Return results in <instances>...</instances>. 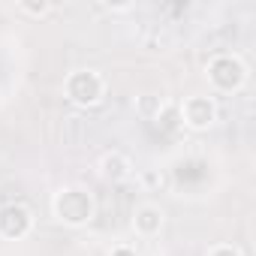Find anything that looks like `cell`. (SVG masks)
<instances>
[{"label": "cell", "mask_w": 256, "mask_h": 256, "mask_svg": "<svg viewBox=\"0 0 256 256\" xmlns=\"http://www.w3.org/2000/svg\"><path fill=\"white\" fill-rule=\"evenodd\" d=\"M52 214L60 226L66 229H84L96 217V202L94 193L82 184H64L52 196Z\"/></svg>", "instance_id": "6da1fadb"}, {"label": "cell", "mask_w": 256, "mask_h": 256, "mask_svg": "<svg viewBox=\"0 0 256 256\" xmlns=\"http://www.w3.org/2000/svg\"><path fill=\"white\" fill-rule=\"evenodd\" d=\"M247 76H250L247 64L235 52H220V54L208 58V64H205V78H208L211 90H217V94H238L247 84Z\"/></svg>", "instance_id": "7a4b0ae2"}, {"label": "cell", "mask_w": 256, "mask_h": 256, "mask_svg": "<svg viewBox=\"0 0 256 256\" xmlns=\"http://www.w3.org/2000/svg\"><path fill=\"white\" fill-rule=\"evenodd\" d=\"M64 96L72 106H78V108L100 106L102 96H106V78H102V72H96L90 66L66 72V78H64Z\"/></svg>", "instance_id": "3957f363"}, {"label": "cell", "mask_w": 256, "mask_h": 256, "mask_svg": "<svg viewBox=\"0 0 256 256\" xmlns=\"http://www.w3.org/2000/svg\"><path fill=\"white\" fill-rule=\"evenodd\" d=\"M217 114H220L217 100L208 96V94H190L181 102V120H184L187 130H193V133L211 130V126L217 124Z\"/></svg>", "instance_id": "277c9868"}, {"label": "cell", "mask_w": 256, "mask_h": 256, "mask_svg": "<svg viewBox=\"0 0 256 256\" xmlns=\"http://www.w3.org/2000/svg\"><path fill=\"white\" fill-rule=\"evenodd\" d=\"M34 211L24 205V202H6L0 205V238L6 241H22L34 232Z\"/></svg>", "instance_id": "5b68a950"}, {"label": "cell", "mask_w": 256, "mask_h": 256, "mask_svg": "<svg viewBox=\"0 0 256 256\" xmlns=\"http://www.w3.org/2000/svg\"><path fill=\"white\" fill-rule=\"evenodd\" d=\"M130 226L139 238H157L166 226V211L154 202H142L133 208V217H130Z\"/></svg>", "instance_id": "8992f818"}, {"label": "cell", "mask_w": 256, "mask_h": 256, "mask_svg": "<svg viewBox=\"0 0 256 256\" xmlns=\"http://www.w3.org/2000/svg\"><path fill=\"white\" fill-rule=\"evenodd\" d=\"M96 175L106 184H124V181L133 178V160L126 154H120V151H106L96 160Z\"/></svg>", "instance_id": "52a82bcc"}, {"label": "cell", "mask_w": 256, "mask_h": 256, "mask_svg": "<svg viewBox=\"0 0 256 256\" xmlns=\"http://www.w3.org/2000/svg\"><path fill=\"white\" fill-rule=\"evenodd\" d=\"M163 108H166V100L160 96V94H139L136 96V114L142 118V120H157L160 114H163Z\"/></svg>", "instance_id": "ba28073f"}, {"label": "cell", "mask_w": 256, "mask_h": 256, "mask_svg": "<svg viewBox=\"0 0 256 256\" xmlns=\"http://www.w3.org/2000/svg\"><path fill=\"white\" fill-rule=\"evenodd\" d=\"M18 12L22 16H30V18H48L54 12V4H48V0H22Z\"/></svg>", "instance_id": "9c48e42d"}, {"label": "cell", "mask_w": 256, "mask_h": 256, "mask_svg": "<svg viewBox=\"0 0 256 256\" xmlns=\"http://www.w3.org/2000/svg\"><path fill=\"white\" fill-rule=\"evenodd\" d=\"M142 184L145 187H166V175L160 169H145L142 172Z\"/></svg>", "instance_id": "30bf717a"}, {"label": "cell", "mask_w": 256, "mask_h": 256, "mask_svg": "<svg viewBox=\"0 0 256 256\" xmlns=\"http://www.w3.org/2000/svg\"><path fill=\"white\" fill-rule=\"evenodd\" d=\"M205 256H244L235 244H211Z\"/></svg>", "instance_id": "8fae6325"}, {"label": "cell", "mask_w": 256, "mask_h": 256, "mask_svg": "<svg viewBox=\"0 0 256 256\" xmlns=\"http://www.w3.org/2000/svg\"><path fill=\"white\" fill-rule=\"evenodd\" d=\"M108 256H139V250H136V247H130V244H118V247H112V250H108Z\"/></svg>", "instance_id": "7c38bea8"}]
</instances>
